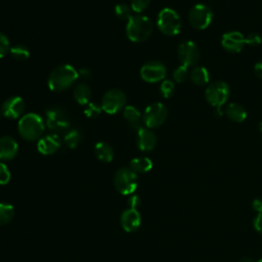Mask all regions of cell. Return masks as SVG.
<instances>
[{
    "instance_id": "7",
    "label": "cell",
    "mask_w": 262,
    "mask_h": 262,
    "mask_svg": "<svg viewBox=\"0 0 262 262\" xmlns=\"http://www.w3.org/2000/svg\"><path fill=\"white\" fill-rule=\"evenodd\" d=\"M213 16V11L208 5L198 3L191 7L188 13V20L192 28L196 30H205L210 26Z\"/></svg>"
},
{
    "instance_id": "14",
    "label": "cell",
    "mask_w": 262,
    "mask_h": 262,
    "mask_svg": "<svg viewBox=\"0 0 262 262\" xmlns=\"http://www.w3.org/2000/svg\"><path fill=\"white\" fill-rule=\"evenodd\" d=\"M246 44L245 37L242 33L236 31L227 32L222 36L221 45L222 47L230 52V53H238L243 50L244 46Z\"/></svg>"
},
{
    "instance_id": "39",
    "label": "cell",
    "mask_w": 262,
    "mask_h": 262,
    "mask_svg": "<svg viewBox=\"0 0 262 262\" xmlns=\"http://www.w3.org/2000/svg\"><path fill=\"white\" fill-rule=\"evenodd\" d=\"M252 206L256 212L262 213V201L260 199H255L252 203Z\"/></svg>"
},
{
    "instance_id": "18",
    "label": "cell",
    "mask_w": 262,
    "mask_h": 262,
    "mask_svg": "<svg viewBox=\"0 0 262 262\" xmlns=\"http://www.w3.org/2000/svg\"><path fill=\"white\" fill-rule=\"evenodd\" d=\"M140 214L136 209L132 208L125 210L121 216V224L128 232L135 231L140 226Z\"/></svg>"
},
{
    "instance_id": "9",
    "label": "cell",
    "mask_w": 262,
    "mask_h": 262,
    "mask_svg": "<svg viewBox=\"0 0 262 262\" xmlns=\"http://www.w3.org/2000/svg\"><path fill=\"white\" fill-rule=\"evenodd\" d=\"M168 117V110L166 105L161 102H154L149 104L143 113V123L149 129L160 127L165 123Z\"/></svg>"
},
{
    "instance_id": "38",
    "label": "cell",
    "mask_w": 262,
    "mask_h": 262,
    "mask_svg": "<svg viewBox=\"0 0 262 262\" xmlns=\"http://www.w3.org/2000/svg\"><path fill=\"white\" fill-rule=\"evenodd\" d=\"M78 74H79V77H81L82 79H89L91 77V71L87 68L80 69Z\"/></svg>"
},
{
    "instance_id": "31",
    "label": "cell",
    "mask_w": 262,
    "mask_h": 262,
    "mask_svg": "<svg viewBox=\"0 0 262 262\" xmlns=\"http://www.w3.org/2000/svg\"><path fill=\"white\" fill-rule=\"evenodd\" d=\"M101 105L99 106L98 104L94 103V102H89L87 105H86V108L84 111V114L88 117V118H91V119H95L97 118L100 113H101Z\"/></svg>"
},
{
    "instance_id": "22",
    "label": "cell",
    "mask_w": 262,
    "mask_h": 262,
    "mask_svg": "<svg viewBox=\"0 0 262 262\" xmlns=\"http://www.w3.org/2000/svg\"><path fill=\"white\" fill-rule=\"evenodd\" d=\"M189 78L193 84L199 86L207 85L210 80L209 72L204 67H193L189 73Z\"/></svg>"
},
{
    "instance_id": "3",
    "label": "cell",
    "mask_w": 262,
    "mask_h": 262,
    "mask_svg": "<svg viewBox=\"0 0 262 262\" xmlns=\"http://www.w3.org/2000/svg\"><path fill=\"white\" fill-rule=\"evenodd\" d=\"M126 33L133 42L145 41L152 33V23L145 15H132L127 23Z\"/></svg>"
},
{
    "instance_id": "19",
    "label": "cell",
    "mask_w": 262,
    "mask_h": 262,
    "mask_svg": "<svg viewBox=\"0 0 262 262\" xmlns=\"http://www.w3.org/2000/svg\"><path fill=\"white\" fill-rule=\"evenodd\" d=\"M225 116L232 122H235V123H241V122H244L247 118V112H246V108L236 103V102H232V103H229L226 108H225Z\"/></svg>"
},
{
    "instance_id": "12",
    "label": "cell",
    "mask_w": 262,
    "mask_h": 262,
    "mask_svg": "<svg viewBox=\"0 0 262 262\" xmlns=\"http://www.w3.org/2000/svg\"><path fill=\"white\" fill-rule=\"evenodd\" d=\"M140 76L144 81L148 83L162 81L166 76V67L158 60L147 61L141 67Z\"/></svg>"
},
{
    "instance_id": "21",
    "label": "cell",
    "mask_w": 262,
    "mask_h": 262,
    "mask_svg": "<svg viewBox=\"0 0 262 262\" xmlns=\"http://www.w3.org/2000/svg\"><path fill=\"white\" fill-rule=\"evenodd\" d=\"M92 92L90 87L85 83H79L74 89L75 100L82 105H87L90 102Z\"/></svg>"
},
{
    "instance_id": "40",
    "label": "cell",
    "mask_w": 262,
    "mask_h": 262,
    "mask_svg": "<svg viewBox=\"0 0 262 262\" xmlns=\"http://www.w3.org/2000/svg\"><path fill=\"white\" fill-rule=\"evenodd\" d=\"M254 72H255V75L262 79V60L261 61H258L255 66H254Z\"/></svg>"
},
{
    "instance_id": "15",
    "label": "cell",
    "mask_w": 262,
    "mask_h": 262,
    "mask_svg": "<svg viewBox=\"0 0 262 262\" xmlns=\"http://www.w3.org/2000/svg\"><path fill=\"white\" fill-rule=\"evenodd\" d=\"M136 142L140 150L150 151L157 144V136L149 128L141 127L137 130Z\"/></svg>"
},
{
    "instance_id": "43",
    "label": "cell",
    "mask_w": 262,
    "mask_h": 262,
    "mask_svg": "<svg viewBox=\"0 0 262 262\" xmlns=\"http://www.w3.org/2000/svg\"><path fill=\"white\" fill-rule=\"evenodd\" d=\"M257 262H262V258H261V259H259Z\"/></svg>"
},
{
    "instance_id": "30",
    "label": "cell",
    "mask_w": 262,
    "mask_h": 262,
    "mask_svg": "<svg viewBox=\"0 0 262 262\" xmlns=\"http://www.w3.org/2000/svg\"><path fill=\"white\" fill-rule=\"evenodd\" d=\"M188 76V70L187 67L181 64L179 67H177L174 72H173V79L174 81H176L177 83H182L187 79Z\"/></svg>"
},
{
    "instance_id": "32",
    "label": "cell",
    "mask_w": 262,
    "mask_h": 262,
    "mask_svg": "<svg viewBox=\"0 0 262 262\" xmlns=\"http://www.w3.org/2000/svg\"><path fill=\"white\" fill-rule=\"evenodd\" d=\"M150 3V0H131L130 6L133 11L140 13L145 10Z\"/></svg>"
},
{
    "instance_id": "16",
    "label": "cell",
    "mask_w": 262,
    "mask_h": 262,
    "mask_svg": "<svg viewBox=\"0 0 262 262\" xmlns=\"http://www.w3.org/2000/svg\"><path fill=\"white\" fill-rule=\"evenodd\" d=\"M37 147L42 155H52L60 147V138L56 134H47L38 140Z\"/></svg>"
},
{
    "instance_id": "1",
    "label": "cell",
    "mask_w": 262,
    "mask_h": 262,
    "mask_svg": "<svg viewBox=\"0 0 262 262\" xmlns=\"http://www.w3.org/2000/svg\"><path fill=\"white\" fill-rule=\"evenodd\" d=\"M79 74L74 67L61 64L55 68L48 77V86L50 90L59 92L70 88L78 79Z\"/></svg>"
},
{
    "instance_id": "8",
    "label": "cell",
    "mask_w": 262,
    "mask_h": 262,
    "mask_svg": "<svg viewBox=\"0 0 262 262\" xmlns=\"http://www.w3.org/2000/svg\"><path fill=\"white\" fill-rule=\"evenodd\" d=\"M114 184L122 194H131L137 187V175L129 168H121L115 174Z\"/></svg>"
},
{
    "instance_id": "26",
    "label": "cell",
    "mask_w": 262,
    "mask_h": 262,
    "mask_svg": "<svg viewBox=\"0 0 262 262\" xmlns=\"http://www.w3.org/2000/svg\"><path fill=\"white\" fill-rule=\"evenodd\" d=\"M14 209L9 204L0 203V225L7 224L13 217Z\"/></svg>"
},
{
    "instance_id": "28",
    "label": "cell",
    "mask_w": 262,
    "mask_h": 262,
    "mask_svg": "<svg viewBox=\"0 0 262 262\" xmlns=\"http://www.w3.org/2000/svg\"><path fill=\"white\" fill-rule=\"evenodd\" d=\"M132 11L131 6L127 5L126 3H120L115 7L116 15L123 20H129L132 17Z\"/></svg>"
},
{
    "instance_id": "13",
    "label": "cell",
    "mask_w": 262,
    "mask_h": 262,
    "mask_svg": "<svg viewBox=\"0 0 262 262\" xmlns=\"http://www.w3.org/2000/svg\"><path fill=\"white\" fill-rule=\"evenodd\" d=\"M25 111V101L19 96H10L1 105V114L8 119H17Z\"/></svg>"
},
{
    "instance_id": "33",
    "label": "cell",
    "mask_w": 262,
    "mask_h": 262,
    "mask_svg": "<svg viewBox=\"0 0 262 262\" xmlns=\"http://www.w3.org/2000/svg\"><path fill=\"white\" fill-rule=\"evenodd\" d=\"M8 51H10L9 41L4 34L0 33V58L5 56L8 53Z\"/></svg>"
},
{
    "instance_id": "4",
    "label": "cell",
    "mask_w": 262,
    "mask_h": 262,
    "mask_svg": "<svg viewBox=\"0 0 262 262\" xmlns=\"http://www.w3.org/2000/svg\"><path fill=\"white\" fill-rule=\"evenodd\" d=\"M157 25L159 30L167 36H175L181 31V19L172 8H164L158 15Z\"/></svg>"
},
{
    "instance_id": "34",
    "label": "cell",
    "mask_w": 262,
    "mask_h": 262,
    "mask_svg": "<svg viewBox=\"0 0 262 262\" xmlns=\"http://www.w3.org/2000/svg\"><path fill=\"white\" fill-rule=\"evenodd\" d=\"M10 180V172L7 166L3 163H0V184H6Z\"/></svg>"
},
{
    "instance_id": "5",
    "label": "cell",
    "mask_w": 262,
    "mask_h": 262,
    "mask_svg": "<svg viewBox=\"0 0 262 262\" xmlns=\"http://www.w3.org/2000/svg\"><path fill=\"white\" fill-rule=\"evenodd\" d=\"M230 88L223 81H215L209 84L205 90V98L209 104L220 108L229 98Z\"/></svg>"
},
{
    "instance_id": "11",
    "label": "cell",
    "mask_w": 262,
    "mask_h": 262,
    "mask_svg": "<svg viewBox=\"0 0 262 262\" xmlns=\"http://www.w3.org/2000/svg\"><path fill=\"white\" fill-rule=\"evenodd\" d=\"M177 56L181 64L185 67H194L200 59V51L192 41L182 42L177 49Z\"/></svg>"
},
{
    "instance_id": "23",
    "label": "cell",
    "mask_w": 262,
    "mask_h": 262,
    "mask_svg": "<svg viewBox=\"0 0 262 262\" xmlns=\"http://www.w3.org/2000/svg\"><path fill=\"white\" fill-rule=\"evenodd\" d=\"M95 156L98 160L108 163L114 158V150L113 147L106 142H97L94 147Z\"/></svg>"
},
{
    "instance_id": "27",
    "label": "cell",
    "mask_w": 262,
    "mask_h": 262,
    "mask_svg": "<svg viewBox=\"0 0 262 262\" xmlns=\"http://www.w3.org/2000/svg\"><path fill=\"white\" fill-rule=\"evenodd\" d=\"M11 56L16 60H26L30 56L29 49L24 45H15L10 48Z\"/></svg>"
},
{
    "instance_id": "20",
    "label": "cell",
    "mask_w": 262,
    "mask_h": 262,
    "mask_svg": "<svg viewBox=\"0 0 262 262\" xmlns=\"http://www.w3.org/2000/svg\"><path fill=\"white\" fill-rule=\"evenodd\" d=\"M124 117L132 129L138 130L139 128H141L142 119H141V115H140L139 111L136 107H134L132 105L125 106L124 107Z\"/></svg>"
},
{
    "instance_id": "2",
    "label": "cell",
    "mask_w": 262,
    "mask_h": 262,
    "mask_svg": "<svg viewBox=\"0 0 262 262\" xmlns=\"http://www.w3.org/2000/svg\"><path fill=\"white\" fill-rule=\"evenodd\" d=\"M44 122L42 118L34 113L23 116L18 122V132L28 141H35L42 137L44 132Z\"/></svg>"
},
{
    "instance_id": "6",
    "label": "cell",
    "mask_w": 262,
    "mask_h": 262,
    "mask_svg": "<svg viewBox=\"0 0 262 262\" xmlns=\"http://www.w3.org/2000/svg\"><path fill=\"white\" fill-rule=\"evenodd\" d=\"M46 126L54 132H64L69 130L71 122L66 111L59 106H53L45 113Z\"/></svg>"
},
{
    "instance_id": "36",
    "label": "cell",
    "mask_w": 262,
    "mask_h": 262,
    "mask_svg": "<svg viewBox=\"0 0 262 262\" xmlns=\"http://www.w3.org/2000/svg\"><path fill=\"white\" fill-rule=\"evenodd\" d=\"M254 227L255 229L262 234V213H258L254 219Z\"/></svg>"
},
{
    "instance_id": "29",
    "label": "cell",
    "mask_w": 262,
    "mask_h": 262,
    "mask_svg": "<svg viewBox=\"0 0 262 262\" xmlns=\"http://www.w3.org/2000/svg\"><path fill=\"white\" fill-rule=\"evenodd\" d=\"M160 91L163 97L169 98L175 91V85L171 80H164L160 86Z\"/></svg>"
},
{
    "instance_id": "42",
    "label": "cell",
    "mask_w": 262,
    "mask_h": 262,
    "mask_svg": "<svg viewBox=\"0 0 262 262\" xmlns=\"http://www.w3.org/2000/svg\"><path fill=\"white\" fill-rule=\"evenodd\" d=\"M259 129H260V131L262 132V122L259 124Z\"/></svg>"
},
{
    "instance_id": "41",
    "label": "cell",
    "mask_w": 262,
    "mask_h": 262,
    "mask_svg": "<svg viewBox=\"0 0 262 262\" xmlns=\"http://www.w3.org/2000/svg\"><path fill=\"white\" fill-rule=\"evenodd\" d=\"M238 262H254V261L251 258H249V257H244Z\"/></svg>"
},
{
    "instance_id": "25",
    "label": "cell",
    "mask_w": 262,
    "mask_h": 262,
    "mask_svg": "<svg viewBox=\"0 0 262 262\" xmlns=\"http://www.w3.org/2000/svg\"><path fill=\"white\" fill-rule=\"evenodd\" d=\"M64 143L70 148H75L81 141V133L77 129H70L67 131L63 137Z\"/></svg>"
},
{
    "instance_id": "24",
    "label": "cell",
    "mask_w": 262,
    "mask_h": 262,
    "mask_svg": "<svg viewBox=\"0 0 262 262\" xmlns=\"http://www.w3.org/2000/svg\"><path fill=\"white\" fill-rule=\"evenodd\" d=\"M152 168V162L146 157L135 158L130 162V169L135 173H145Z\"/></svg>"
},
{
    "instance_id": "37",
    "label": "cell",
    "mask_w": 262,
    "mask_h": 262,
    "mask_svg": "<svg viewBox=\"0 0 262 262\" xmlns=\"http://www.w3.org/2000/svg\"><path fill=\"white\" fill-rule=\"evenodd\" d=\"M128 204H129L130 208L136 209V208L140 205V199H139V196H138V195H132L131 198H129Z\"/></svg>"
},
{
    "instance_id": "17",
    "label": "cell",
    "mask_w": 262,
    "mask_h": 262,
    "mask_svg": "<svg viewBox=\"0 0 262 262\" xmlns=\"http://www.w3.org/2000/svg\"><path fill=\"white\" fill-rule=\"evenodd\" d=\"M18 151V145L14 138L10 136L0 137V160L9 161L13 159Z\"/></svg>"
},
{
    "instance_id": "10",
    "label": "cell",
    "mask_w": 262,
    "mask_h": 262,
    "mask_svg": "<svg viewBox=\"0 0 262 262\" xmlns=\"http://www.w3.org/2000/svg\"><path fill=\"white\" fill-rule=\"evenodd\" d=\"M126 104V95L120 89H111L101 99V107L107 114H116L123 110Z\"/></svg>"
},
{
    "instance_id": "35",
    "label": "cell",
    "mask_w": 262,
    "mask_h": 262,
    "mask_svg": "<svg viewBox=\"0 0 262 262\" xmlns=\"http://www.w3.org/2000/svg\"><path fill=\"white\" fill-rule=\"evenodd\" d=\"M246 44L250 45V46H258L260 45V43L262 42L261 36L257 33H250L246 38Z\"/></svg>"
}]
</instances>
